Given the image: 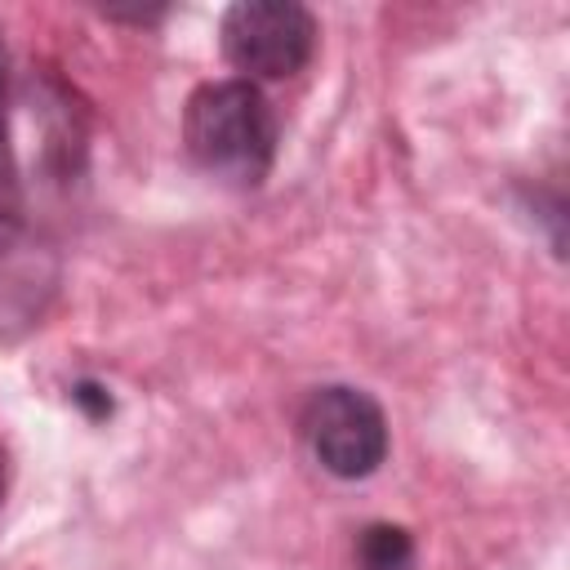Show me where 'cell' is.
I'll return each instance as SVG.
<instances>
[{"instance_id": "8", "label": "cell", "mask_w": 570, "mask_h": 570, "mask_svg": "<svg viewBox=\"0 0 570 570\" xmlns=\"http://www.w3.org/2000/svg\"><path fill=\"white\" fill-rule=\"evenodd\" d=\"M4 485H9V459H4V445H0V503H4Z\"/></svg>"}, {"instance_id": "6", "label": "cell", "mask_w": 570, "mask_h": 570, "mask_svg": "<svg viewBox=\"0 0 570 570\" xmlns=\"http://www.w3.org/2000/svg\"><path fill=\"white\" fill-rule=\"evenodd\" d=\"M71 401H76L94 423L111 414V392H107L102 383H89V379H85V383H76V387H71Z\"/></svg>"}, {"instance_id": "4", "label": "cell", "mask_w": 570, "mask_h": 570, "mask_svg": "<svg viewBox=\"0 0 570 570\" xmlns=\"http://www.w3.org/2000/svg\"><path fill=\"white\" fill-rule=\"evenodd\" d=\"M356 570H419V552L405 525L374 521L356 534Z\"/></svg>"}, {"instance_id": "7", "label": "cell", "mask_w": 570, "mask_h": 570, "mask_svg": "<svg viewBox=\"0 0 570 570\" xmlns=\"http://www.w3.org/2000/svg\"><path fill=\"white\" fill-rule=\"evenodd\" d=\"M0 129H9V45L0 27Z\"/></svg>"}, {"instance_id": "5", "label": "cell", "mask_w": 570, "mask_h": 570, "mask_svg": "<svg viewBox=\"0 0 570 570\" xmlns=\"http://www.w3.org/2000/svg\"><path fill=\"white\" fill-rule=\"evenodd\" d=\"M22 218H27V200H22V174H18L13 138H0V254L13 249Z\"/></svg>"}, {"instance_id": "3", "label": "cell", "mask_w": 570, "mask_h": 570, "mask_svg": "<svg viewBox=\"0 0 570 570\" xmlns=\"http://www.w3.org/2000/svg\"><path fill=\"white\" fill-rule=\"evenodd\" d=\"M218 40L245 80H289L316 53V18L294 0H240L223 13Z\"/></svg>"}, {"instance_id": "2", "label": "cell", "mask_w": 570, "mask_h": 570, "mask_svg": "<svg viewBox=\"0 0 570 570\" xmlns=\"http://www.w3.org/2000/svg\"><path fill=\"white\" fill-rule=\"evenodd\" d=\"M298 428L312 459L338 481H361L387 459V414L365 387H316L298 414Z\"/></svg>"}, {"instance_id": "1", "label": "cell", "mask_w": 570, "mask_h": 570, "mask_svg": "<svg viewBox=\"0 0 570 570\" xmlns=\"http://www.w3.org/2000/svg\"><path fill=\"white\" fill-rule=\"evenodd\" d=\"M183 142L205 174L258 187L276 160V116L267 94L245 76L200 85L183 111Z\"/></svg>"}]
</instances>
